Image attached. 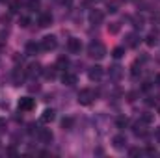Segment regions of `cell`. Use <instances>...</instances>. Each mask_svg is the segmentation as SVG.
<instances>
[{
    "label": "cell",
    "instance_id": "cell-23",
    "mask_svg": "<svg viewBox=\"0 0 160 158\" xmlns=\"http://www.w3.org/2000/svg\"><path fill=\"white\" fill-rule=\"evenodd\" d=\"M116 125H118V128H125V126L128 125V119L127 117H118L116 119Z\"/></svg>",
    "mask_w": 160,
    "mask_h": 158
},
{
    "label": "cell",
    "instance_id": "cell-6",
    "mask_svg": "<svg viewBox=\"0 0 160 158\" xmlns=\"http://www.w3.org/2000/svg\"><path fill=\"white\" fill-rule=\"evenodd\" d=\"M67 48H69V52L78 54L80 50H82V43H80V39H77V37H71V39L67 41Z\"/></svg>",
    "mask_w": 160,
    "mask_h": 158
},
{
    "label": "cell",
    "instance_id": "cell-21",
    "mask_svg": "<svg viewBox=\"0 0 160 158\" xmlns=\"http://www.w3.org/2000/svg\"><path fill=\"white\" fill-rule=\"evenodd\" d=\"M73 125H75V121L71 117H65L63 121H62V126L65 128V130H69V128H73Z\"/></svg>",
    "mask_w": 160,
    "mask_h": 158
},
{
    "label": "cell",
    "instance_id": "cell-28",
    "mask_svg": "<svg viewBox=\"0 0 160 158\" xmlns=\"http://www.w3.org/2000/svg\"><path fill=\"white\" fill-rule=\"evenodd\" d=\"M140 73H142V69H138V63H134L132 65V77H138Z\"/></svg>",
    "mask_w": 160,
    "mask_h": 158
},
{
    "label": "cell",
    "instance_id": "cell-18",
    "mask_svg": "<svg viewBox=\"0 0 160 158\" xmlns=\"http://www.w3.org/2000/svg\"><path fill=\"white\" fill-rule=\"evenodd\" d=\"M121 73H123V71H121L119 65H114V67H110V77H112V78H121Z\"/></svg>",
    "mask_w": 160,
    "mask_h": 158
},
{
    "label": "cell",
    "instance_id": "cell-11",
    "mask_svg": "<svg viewBox=\"0 0 160 158\" xmlns=\"http://www.w3.org/2000/svg\"><path fill=\"white\" fill-rule=\"evenodd\" d=\"M54 117H56V112H54L52 108H47V110L43 112V116H41V121H43V123H50V121H54Z\"/></svg>",
    "mask_w": 160,
    "mask_h": 158
},
{
    "label": "cell",
    "instance_id": "cell-15",
    "mask_svg": "<svg viewBox=\"0 0 160 158\" xmlns=\"http://www.w3.org/2000/svg\"><path fill=\"white\" fill-rule=\"evenodd\" d=\"M138 43H140V37L136 34H128L127 36V47H136Z\"/></svg>",
    "mask_w": 160,
    "mask_h": 158
},
{
    "label": "cell",
    "instance_id": "cell-17",
    "mask_svg": "<svg viewBox=\"0 0 160 158\" xmlns=\"http://www.w3.org/2000/svg\"><path fill=\"white\" fill-rule=\"evenodd\" d=\"M22 78H24V73L17 69V71L13 73V82H15V86H21V84H22Z\"/></svg>",
    "mask_w": 160,
    "mask_h": 158
},
{
    "label": "cell",
    "instance_id": "cell-12",
    "mask_svg": "<svg viewBox=\"0 0 160 158\" xmlns=\"http://www.w3.org/2000/svg\"><path fill=\"white\" fill-rule=\"evenodd\" d=\"M62 82H63L65 86H75V84H77V75H73V73H63Z\"/></svg>",
    "mask_w": 160,
    "mask_h": 158
},
{
    "label": "cell",
    "instance_id": "cell-9",
    "mask_svg": "<svg viewBox=\"0 0 160 158\" xmlns=\"http://www.w3.org/2000/svg\"><path fill=\"white\" fill-rule=\"evenodd\" d=\"M38 136H39V140H41V143H50L52 141V132L48 130V128H41L39 132H38Z\"/></svg>",
    "mask_w": 160,
    "mask_h": 158
},
{
    "label": "cell",
    "instance_id": "cell-4",
    "mask_svg": "<svg viewBox=\"0 0 160 158\" xmlns=\"http://www.w3.org/2000/svg\"><path fill=\"white\" fill-rule=\"evenodd\" d=\"M58 47V41L54 36H45L43 39H41V48L43 50H54Z\"/></svg>",
    "mask_w": 160,
    "mask_h": 158
},
{
    "label": "cell",
    "instance_id": "cell-7",
    "mask_svg": "<svg viewBox=\"0 0 160 158\" xmlns=\"http://www.w3.org/2000/svg\"><path fill=\"white\" fill-rule=\"evenodd\" d=\"M89 21H91V24H101V22L104 21V13L99 11V9H93V11L89 13Z\"/></svg>",
    "mask_w": 160,
    "mask_h": 158
},
{
    "label": "cell",
    "instance_id": "cell-20",
    "mask_svg": "<svg viewBox=\"0 0 160 158\" xmlns=\"http://www.w3.org/2000/svg\"><path fill=\"white\" fill-rule=\"evenodd\" d=\"M123 54H125V48H123V47H116V48L112 50V56H114L116 60H119Z\"/></svg>",
    "mask_w": 160,
    "mask_h": 158
},
{
    "label": "cell",
    "instance_id": "cell-19",
    "mask_svg": "<svg viewBox=\"0 0 160 158\" xmlns=\"http://www.w3.org/2000/svg\"><path fill=\"white\" fill-rule=\"evenodd\" d=\"M145 43H147L149 47H155V45L158 43V36H157V34H149V36L145 37Z\"/></svg>",
    "mask_w": 160,
    "mask_h": 158
},
{
    "label": "cell",
    "instance_id": "cell-24",
    "mask_svg": "<svg viewBox=\"0 0 160 158\" xmlns=\"http://www.w3.org/2000/svg\"><path fill=\"white\" fill-rule=\"evenodd\" d=\"M108 32L110 34H118L119 32V22H110L108 24Z\"/></svg>",
    "mask_w": 160,
    "mask_h": 158
},
{
    "label": "cell",
    "instance_id": "cell-8",
    "mask_svg": "<svg viewBox=\"0 0 160 158\" xmlns=\"http://www.w3.org/2000/svg\"><path fill=\"white\" fill-rule=\"evenodd\" d=\"M112 143H114V147H116V149H125V147H127V138H125V136H123V134H118V136H114V138H112Z\"/></svg>",
    "mask_w": 160,
    "mask_h": 158
},
{
    "label": "cell",
    "instance_id": "cell-29",
    "mask_svg": "<svg viewBox=\"0 0 160 158\" xmlns=\"http://www.w3.org/2000/svg\"><path fill=\"white\" fill-rule=\"evenodd\" d=\"M136 155H140V149H130V156H136Z\"/></svg>",
    "mask_w": 160,
    "mask_h": 158
},
{
    "label": "cell",
    "instance_id": "cell-13",
    "mask_svg": "<svg viewBox=\"0 0 160 158\" xmlns=\"http://www.w3.org/2000/svg\"><path fill=\"white\" fill-rule=\"evenodd\" d=\"M41 73H43V69H41L39 63H30V65H28V75H30V77H38Z\"/></svg>",
    "mask_w": 160,
    "mask_h": 158
},
{
    "label": "cell",
    "instance_id": "cell-2",
    "mask_svg": "<svg viewBox=\"0 0 160 158\" xmlns=\"http://www.w3.org/2000/svg\"><path fill=\"white\" fill-rule=\"evenodd\" d=\"M93 99H95V93H93L91 89H82V91L78 93V102H80V104H84V106L91 104V102H93Z\"/></svg>",
    "mask_w": 160,
    "mask_h": 158
},
{
    "label": "cell",
    "instance_id": "cell-30",
    "mask_svg": "<svg viewBox=\"0 0 160 158\" xmlns=\"http://www.w3.org/2000/svg\"><path fill=\"white\" fill-rule=\"evenodd\" d=\"M157 84L160 86V75H157Z\"/></svg>",
    "mask_w": 160,
    "mask_h": 158
},
{
    "label": "cell",
    "instance_id": "cell-26",
    "mask_svg": "<svg viewBox=\"0 0 160 158\" xmlns=\"http://www.w3.org/2000/svg\"><path fill=\"white\" fill-rule=\"evenodd\" d=\"M19 7H21V4H19V2H13V4L9 6V11H11V13H17Z\"/></svg>",
    "mask_w": 160,
    "mask_h": 158
},
{
    "label": "cell",
    "instance_id": "cell-27",
    "mask_svg": "<svg viewBox=\"0 0 160 158\" xmlns=\"http://www.w3.org/2000/svg\"><path fill=\"white\" fill-rule=\"evenodd\" d=\"M108 11H110V13H116V11H118V2H110V4H108Z\"/></svg>",
    "mask_w": 160,
    "mask_h": 158
},
{
    "label": "cell",
    "instance_id": "cell-3",
    "mask_svg": "<svg viewBox=\"0 0 160 158\" xmlns=\"http://www.w3.org/2000/svg\"><path fill=\"white\" fill-rule=\"evenodd\" d=\"M36 108V101L32 99V97H22L21 101H19V110L21 112H30V110H34Z\"/></svg>",
    "mask_w": 160,
    "mask_h": 158
},
{
    "label": "cell",
    "instance_id": "cell-31",
    "mask_svg": "<svg viewBox=\"0 0 160 158\" xmlns=\"http://www.w3.org/2000/svg\"><path fill=\"white\" fill-rule=\"evenodd\" d=\"M158 114H160V106H158Z\"/></svg>",
    "mask_w": 160,
    "mask_h": 158
},
{
    "label": "cell",
    "instance_id": "cell-25",
    "mask_svg": "<svg viewBox=\"0 0 160 158\" xmlns=\"http://www.w3.org/2000/svg\"><path fill=\"white\" fill-rule=\"evenodd\" d=\"M19 22H21V26H22V28H26V26H30V17H21V21H19Z\"/></svg>",
    "mask_w": 160,
    "mask_h": 158
},
{
    "label": "cell",
    "instance_id": "cell-5",
    "mask_svg": "<svg viewBox=\"0 0 160 158\" xmlns=\"http://www.w3.org/2000/svg\"><path fill=\"white\" fill-rule=\"evenodd\" d=\"M102 67L101 65H93L89 71H88V77H89V80H101L102 78Z\"/></svg>",
    "mask_w": 160,
    "mask_h": 158
},
{
    "label": "cell",
    "instance_id": "cell-22",
    "mask_svg": "<svg viewBox=\"0 0 160 158\" xmlns=\"http://www.w3.org/2000/svg\"><path fill=\"white\" fill-rule=\"evenodd\" d=\"M140 123H142V125H151V123H153V116H151V114H143L142 119H140Z\"/></svg>",
    "mask_w": 160,
    "mask_h": 158
},
{
    "label": "cell",
    "instance_id": "cell-1",
    "mask_svg": "<svg viewBox=\"0 0 160 158\" xmlns=\"http://www.w3.org/2000/svg\"><path fill=\"white\" fill-rule=\"evenodd\" d=\"M88 54L95 60H102L106 56V47L101 43V41H91L88 45Z\"/></svg>",
    "mask_w": 160,
    "mask_h": 158
},
{
    "label": "cell",
    "instance_id": "cell-16",
    "mask_svg": "<svg viewBox=\"0 0 160 158\" xmlns=\"http://www.w3.org/2000/svg\"><path fill=\"white\" fill-rule=\"evenodd\" d=\"M39 48H41V45H38V43H28V45H26V54L32 56V54H36Z\"/></svg>",
    "mask_w": 160,
    "mask_h": 158
},
{
    "label": "cell",
    "instance_id": "cell-14",
    "mask_svg": "<svg viewBox=\"0 0 160 158\" xmlns=\"http://www.w3.org/2000/svg\"><path fill=\"white\" fill-rule=\"evenodd\" d=\"M67 65H69V60H67V58H65V56H60V58H58V62H56V65H54V67H56V71H63V69H65V67H67Z\"/></svg>",
    "mask_w": 160,
    "mask_h": 158
},
{
    "label": "cell",
    "instance_id": "cell-10",
    "mask_svg": "<svg viewBox=\"0 0 160 158\" xmlns=\"http://www.w3.org/2000/svg\"><path fill=\"white\" fill-rule=\"evenodd\" d=\"M38 24H39L41 28H47V26H50V24H52V15H48V13H43V15H39V19H38Z\"/></svg>",
    "mask_w": 160,
    "mask_h": 158
}]
</instances>
